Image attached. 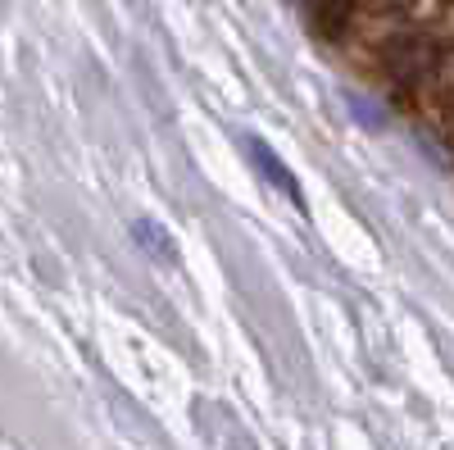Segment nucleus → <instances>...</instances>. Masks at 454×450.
Masks as SVG:
<instances>
[{
  "mask_svg": "<svg viewBox=\"0 0 454 450\" xmlns=\"http://www.w3.org/2000/svg\"><path fill=\"white\" fill-rule=\"evenodd\" d=\"M309 14H314V28L323 36H340L355 14V0H309Z\"/></svg>",
  "mask_w": 454,
  "mask_h": 450,
  "instance_id": "obj_1",
  "label": "nucleus"
},
{
  "mask_svg": "<svg viewBox=\"0 0 454 450\" xmlns=\"http://www.w3.org/2000/svg\"><path fill=\"white\" fill-rule=\"evenodd\" d=\"M250 155H254V164H259L263 173H269V182H273V186H282V192H286V196L300 205V182H295V178H291V173H286V169H282V164L269 155V146H263V141H250Z\"/></svg>",
  "mask_w": 454,
  "mask_h": 450,
  "instance_id": "obj_2",
  "label": "nucleus"
}]
</instances>
